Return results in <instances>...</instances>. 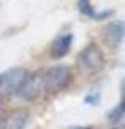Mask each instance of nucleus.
<instances>
[{
    "label": "nucleus",
    "instance_id": "nucleus-11",
    "mask_svg": "<svg viewBox=\"0 0 125 129\" xmlns=\"http://www.w3.org/2000/svg\"><path fill=\"white\" fill-rule=\"evenodd\" d=\"M72 129H91V127H72Z\"/></svg>",
    "mask_w": 125,
    "mask_h": 129
},
{
    "label": "nucleus",
    "instance_id": "nucleus-2",
    "mask_svg": "<svg viewBox=\"0 0 125 129\" xmlns=\"http://www.w3.org/2000/svg\"><path fill=\"white\" fill-rule=\"evenodd\" d=\"M43 79H45V89L48 93H58L64 91L72 83V71L67 66H55L43 71Z\"/></svg>",
    "mask_w": 125,
    "mask_h": 129
},
{
    "label": "nucleus",
    "instance_id": "nucleus-9",
    "mask_svg": "<svg viewBox=\"0 0 125 129\" xmlns=\"http://www.w3.org/2000/svg\"><path fill=\"white\" fill-rule=\"evenodd\" d=\"M98 102H99V95H89V96H86L87 105H96Z\"/></svg>",
    "mask_w": 125,
    "mask_h": 129
},
{
    "label": "nucleus",
    "instance_id": "nucleus-8",
    "mask_svg": "<svg viewBox=\"0 0 125 129\" xmlns=\"http://www.w3.org/2000/svg\"><path fill=\"white\" fill-rule=\"evenodd\" d=\"M79 10L87 16V17H91V19H98V21H103L106 17H110L113 12L111 10H106V12H96V10L93 9V5H91V0H79Z\"/></svg>",
    "mask_w": 125,
    "mask_h": 129
},
{
    "label": "nucleus",
    "instance_id": "nucleus-7",
    "mask_svg": "<svg viewBox=\"0 0 125 129\" xmlns=\"http://www.w3.org/2000/svg\"><path fill=\"white\" fill-rule=\"evenodd\" d=\"M29 120V112L26 109H16L5 115L4 129H24V126Z\"/></svg>",
    "mask_w": 125,
    "mask_h": 129
},
{
    "label": "nucleus",
    "instance_id": "nucleus-10",
    "mask_svg": "<svg viewBox=\"0 0 125 129\" xmlns=\"http://www.w3.org/2000/svg\"><path fill=\"white\" fill-rule=\"evenodd\" d=\"M5 110H2L0 109V129H4V124H5Z\"/></svg>",
    "mask_w": 125,
    "mask_h": 129
},
{
    "label": "nucleus",
    "instance_id": "nucleus-6",
    "mask_svg": "<svg viewBox=\"0 0 125 129\" xmlns=\"http://www.w3.org/2000/svg\"><path fill=\"white\" fill-rule=\"evenodd\" d=\"M72 40H74L72 33L60 35L57 40L51 43V50H50L51 59H62V57H65L69 53V50H70V47H72Z\"/></svg>",
    "mask_w": 125,
    "mask_h": 129
},
{
    "label": "nucleus",
    "instance_id": "nucleus-12",
    "mask_svg": "<svg viewBox=\"0 0 125 129\" xmlns=\"http://www.w3.org/2000/svg\"><path fill=\"white\" fill-rule=\"evenodd\" d=\"M122 129H125V127H122Z\"/></svg>",
    "mask_w": 125,
    "mask_h": 129
},
{
    "label": "nucleus",
    "instance_id": "nucleus-3",
    "mask_svg": "<svg viewBox=\"0 0 125 129\" xmlns=\"http://www.w3.org/2000/svg\"><path fill=\"white\" fill-rule=\"evenodd\" d=\"M79 67L86 74H96L105 67V55L96 43H89L79 53Z\"/></svg>",
    "mask_w": 125,
    "mask_h": 129
},
{
    "label": "nucleus",
    "instance_id": "nucleus-5",
    "mask_svg": "<svg viewBox=\"0 0 125 129\" xmlns=\"http://www.w3.org/2000/svg\"><path fill=\"white\" fill-rule=\"evenodd\" d=\"M125 38V22L123 21H113L108 22L103 29V41L106 47L111 50H116Z\"/></svg>",
    "mask_w": 125,
    "mask_h": 129
},
{
    "label": "nucleus",
    "instance_id": "nucleus-4",
    "mask_svg": "<svg viewBox=\"0 0 125 129\" xmlns=\"http://www.w3.org/2000/svg\"><path fill=\"white\" fill-rule=\"evenodd\" d=\"M45 79H43V71H36L33 74H28L22 84L19 88V96L22 100H28V102H33V100H38L43 93H45Z\"/></svg>",
    "mask_w": 125,
    "mask_h": 129
},
{
    "label": "nucleus",
    "instance_id": "nucleus-1",
    "mask_svg": "<svg viewBox=\"0 0 125 129\" xmlns=\"http://www.w3.org/2000/svg\"><path fill=\"white\" fill-rule=\"evenodd\" d=\"M28 76V71L24 67H12L0 74V102H7L17 91L24 78Z\"/></svg>",
    "mask_w": 125,
    "mask_h": 129
}]
</instances>
